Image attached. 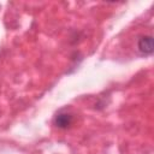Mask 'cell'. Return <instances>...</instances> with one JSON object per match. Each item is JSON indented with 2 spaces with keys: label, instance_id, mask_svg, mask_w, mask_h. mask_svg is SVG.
Returning a JSON list of instances; mask_svg holds the SVG:
<instances>
[{
  "label": "cell",
  "instance_id": "obj_1",
  "mask_svg": "<svg viewBox=\"0 0 154 154\" xmlns=\"http://www.w3.org/2000/svg\"><path fill=\"white\" fill-rule=\"evenodd\" d=\"M138 48L144 54H150L153 52V38L152 36H143L138 41Z\"/></svg>",
  "mask_w": 154,
  "mask_h": 154
},
{
  "label": "cell",
  "instance_id": "obj_2",
  "mask_svg": "<svg viewBox=\"0 0 154 154\" xmlns=\"http://www.w3.org/2000/svg\"><path fill=\"white\" fill-rule=\"evenodd\" d=\"M54 123L58 128H61V129H65L67 126L71 125L72 123V116L69 114V113H59L57 114L55 119H54Z\"/></svg>",
  "mask_w": 154,
  "mask_h": 154
}]
</instances>
